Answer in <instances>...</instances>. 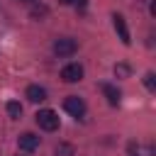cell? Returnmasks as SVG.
<instances>
[{
	"label": "cell",
	"instance_id": "1",
	"mask_svg": "<svg viewBox=\"0 0 156 156\" xmlns=\"http://www.w3.org/2000/svg\"><path fill=\"white\" fill-rule=\"evenodd\" d=\"M37 124L44 132H54V129H58V115L54 110H39L37 112Z\"/></svg>",
	"mask_w": 156,
	"mask_h": 156
},
{
	"label": "cell",
	"instance_id": "2",
	"mask_svg": "<svg viewBox=\"0 0 156 156\" xmlns=\"http://www.w3.org/2000/svg\"><path fill=\"white\" fill-rule=\"evenodd\" d=\"M76 49H78V44H76V39H71V37H61V39L54 41V54H56V56H73Z\"/></svg>",
	"mask_w": 156,
	"mask_h": 156
},
{
	"label": "cell",
	"instance_id": "3",
	"mask_svg": "<svg viewBox=\"0 0 156 156\" xmlns=\"http://www.w3.org/2000/svg\"><path fill=\"white\" fill-rule=\"evenodd\" d=\"M61 78H63L66 83H78V80L83 78V66H80V63H68V66H63V68H61Z\"/></svg>",
	"mask_w": 156,
	"mask_h": 156
},
{
	"label": "cell",
	"instance_id": "4",
	"mask_svg": "<svg viewBox=\"0 0 156 156\" xmlns=\"http://www.w3.org/2000/svg\"><path fill=\"white\" fill-rule=\"evenodd\" d=\"M63 110H66L68 115H73V117H80V115L85 112V102H83L78 95H71V98L63 100Z\"/></svg>",
	"mask_w": 156,
	"mask_h": 156
},
{
	"label": "cell",
	"instance_id": "5",
	"mask_svg": "<svg viewBox=\"0 0 156 156\" xmlns=\"http://www.w3.org/2000/svg\"><path fill=\"white\" fill-rule=\"evenodd\" d=\"M112 20H115V29H117V34H119L122 44H132V39H129V29H127V22H124V17L115 12V15H112Z\"/></svg>",
	"mask_w": 156,
	"mask_h": 156
},
{
	"label": "cell",
	"instance_id": "6",
	"mask_svg": "<svg viewBox=\"0 0 156 156\" xmlns=\"http://www.w3.org/2000/svg\"><path fill=\"white\" fill-rule=\"evenodd\" d=\"M17 144H20V149H22V151H34V149L39 146V136H37V134H32V132H24V134L17 139Z\"/></svg>",
	"mask_w": 156,
	"mask_h": 156
},
{
	"label": "cell",
	"instance_id": "7",
	"mask_svg": "<svg viewBox=\"0 0 156 156\" xmlns=\"http://www.w3.org/2000/svg\"><path fill=\"white\" fill-rule=\"evenodd\" d=\"M100 90H102V95L107 98L110 105H119V90H117L115 85H110V83H100Z\"/></svg>",
	"mask_w": 156,
	"mask_h": 156
},
{
	"label": "cell",
	"instance_id": "8",
	"mask_svg": "<svg viewBox=\"0 0 156 156\" xmlns=\"http://www.w3.org/2000/svg\"><path fill=\"white\" fill-rule=\"evenodd\" d=\"M27 98H29L32 102H41V100H46V90H44L41 85H29V88H27Z\"/></svg>",
	"mask_w": 156,
	"mask_h": 156
},
{
	"label": "cell",
	"instance_id": "9",
	"mask_svg": "<svg viewBox=\"0 0 156 156\" xmlns=\"http://www.w3.org/2000/svg\"><path fill=\"white\" fill-rule=\"evenodd\" d=\"M7 115H10L12 119H17V117L22 115V105H20V102H15V100H12V102H7Z\"/></svg>",
	"mask_w": 156,
	"mask_h": 156
},
{
	"label": "cell",
	"instance_id": "10",
	"mask_svg": "<svg viewBox=\"0 0 156 156\" xmlns=\"http://www.w3.org/2000/svg\"><path fill=\"white\" fill-rule=\"evenodd\" d=\"M129 73H132V68H129L127 63H117V66H115V76H117V78H129Z\"/></svg>",
	"mask_w": 156,
	"mask_h": 156
},
{
	"label": "cell",
	"instance_id": "11",
	"mask_svg": "<svg viewBox=\"0 0 156 156\" xmlns=\"http://www.w3.org/2000/svg\"><path fill=\"white\" fill-rule=\"evenodd\" d=\"M144 85H146L149 90H156V78H154V73H146V76H144Z\"/></svg>",
	"mask_w": 156,
	"mask_h": 156
},
{
	"label": "cell",
	"instance_id": "12",
	"mask_svg": "<svg viewBox=\"0 0 156 156\" xmlns=\"http://www.w3.org/2000/svg\"><path fill=\"white\" fill-rule=\"evenodd\" d=\"M56 154H61V156H71L73 149H71L68 144H61V146H56Z\"/></svg>",
	"mask_w": 156,
	"mask_h": 156
},
{
	"label": "cell",
	"instance_id": "13",
	"mask_svg": "<svg viewBox=\"0 0 156 156\" xmlns=\"http://www.w3.org/2000/svg\"><path fill=\"white\" fill-rule=\"evenodd\" d=\"M61 5H76V2H83V0H58Z\"/></svg>",
	"mask_w": 156,
	"mask_h": 156
}]
</instances>
